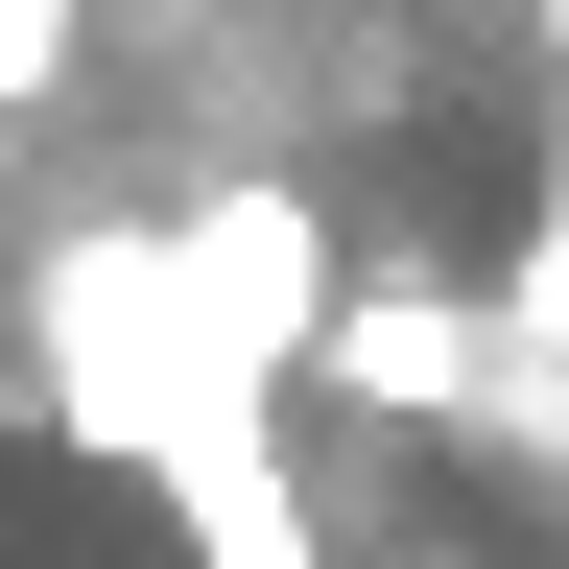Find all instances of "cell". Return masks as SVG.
Returning a JSON list of instances; mask_svg holds the SVG:
<instances>
[{"mask_svg":"<svg viewBox=\"0 0 569 569\" xmlns=\"http://www.w3.org/2000/svg\"><path fill=\"white\" fill-rule=\"evenodd\" d=\"M167 261H190V309H213V356H238L261 403L309 380V332H332V284H356L309 190H190V213H167Z\"/></svg>","mask_w":569,"mask_h":569,"instance_id":"cell-2","label":"cell"},{"mask_svg":"<svg viewBox=\"0 0 569 569\" xmlns=\"http://www.w3.org/2000/svg\"><path fill=\"white\" fill-rule=\"evenodd\" d=\"M475 380H498V309L451 261H403V238L356 261L332 332H309V403H380V427H475Z\"/></svg>","mask_w":569,"mask_h":569,"instance_id":"cell-3","label":"cell"},{"mask_svg":"<svg viewBox=\"0 0 569 569\" xmlns=\"http://www.w3.org/2000/svg\"><path fill=\"white\" fill-rule=\"evenodd\" d=\"M71 24L96 0H0V119H71Z\"/></svg>","mask_w":569,"mask_h":569,"instance_id":"cell-4","label":"cell"},{"mask_svg":"<svg viewBox=\"0 0 569 569\" xmlns=\"http://www.w3.org/2000/svg\"><path fill=\"white\" fill-rule=\"evenodd\" d=\"M24 380H48V427H96V451H142V475H190V451L261 427V380L213 356L190 261H167V213H96V238L24 261Z\"/></svg>","mask_w":569,"mask_h":569,"instance_id":"cell-1","label":"cell"}]
</instances>
